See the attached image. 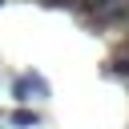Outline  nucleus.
Instances as JSON below:
<instances>
[{
  "label": "nucleus",
  "instance_id": "nucleus-1",
  "mask_svg": "<svg viewBox=\"0 0 129 129\" xmlns=\"http://www.w3.org/2000/svg\"><path fill=\"white\" fill-rule=\"evenodd\" d=\"M12 97H16V105H24V101H40V97H48V81L40 77V73H20V77H12Z\"/></svg>",
  "mask_w": 129,
  "mask_h": 129
},
{
  "label": "nucleus",
  "instance_id": "nucleus-2",
  "mask_svg": "<svg viewBox=\"0 0 129 129\" xmlns=\"http://www.w3.org/2000/svg\"><path fill=\"white\" fill-rule=\"evenodd\" d=\"M113 8H125V0H81L85 16H101V12H113Z\"/></svg>",
  "mask_w": 129,
  "mask_h": 129
},
{
  "label": "nucleus",
  "instance_id": "nucleus-3",
  "mask_svg": "<svg viewBox=\"0 0 129 129\" xmlns=\"http://www.w3.org/2000/svg\"><path fill=\"white\" fill-rule=\"evenodd\" d=\"M12 125H16V129H32V125H40V113H32V109H12Z\"/></svg>",
  "mask_w": 129,
  "mask_h": 129
},
{
  "label": "nucleus",
  "instance_id": "nucleus-4",
  "mask_svg": "<svg viewBox=\"0 0 129 129\" xmlns=\"http://www.w3.org/2000/svg\"><path fill=\"white\" fill-rule=\"evenodd\" d=\"M40 4H48V8H64V4H73V0H40Z\"/></svg>",
  "mask_w": 129,
  "mask_h": 129
},
{
  "label": "nucleus",
  "instance_id": "nucleus-5",
  "mask_svg": "<svg viewBox=\"0 0 129 129\" xmlns=\"http://www.w3.org/2000/svg\"><path fill=\"white\" fill-rule=\"evenodd\" d=\"M0 4H4V0H0Z\"/></svg>",
  "mask_w": 129,
  "mask_h": 129
}]
</instances>
